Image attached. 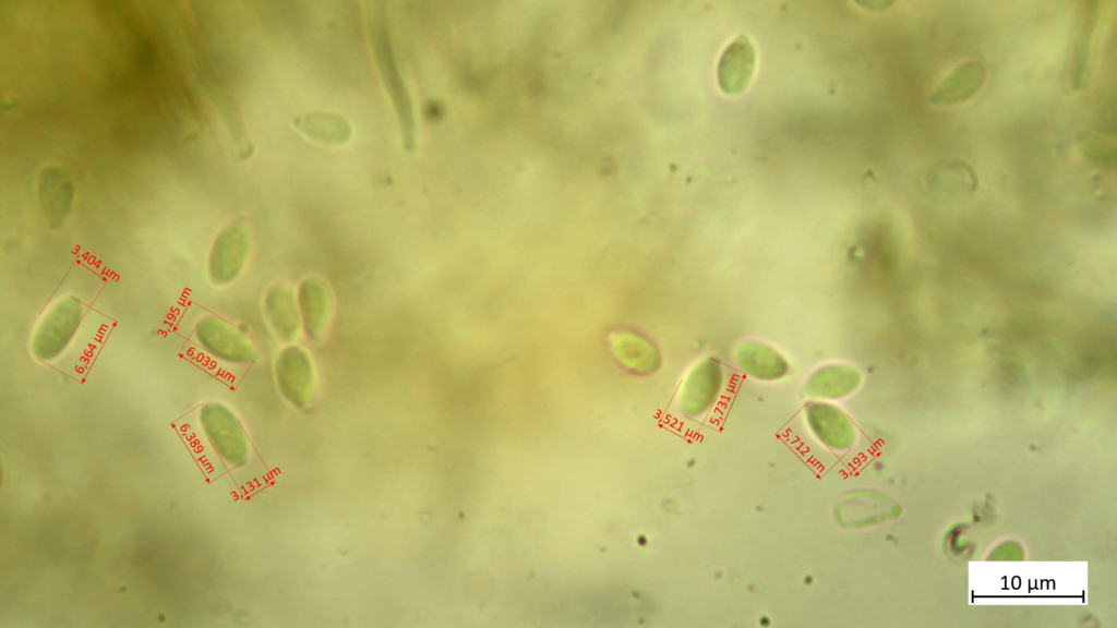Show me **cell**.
<instances>
[{
  "mask_svg": "<svg viewBox=\"0 0 1117 628\" xmlns=\"http://www.w3.org/2000/svg\"><path fill=\"white\" fill-rule=\"evenodd\" d=\"M297 301L304 334L313 341L321 339L333 312L331 286L321 277H307L298 286Z\"/></svg>",
  "mask_w": 1117,
  "mask_h": 628,
  "instance_id": "52a82bcc",
  "label": "cell"
},
{
  "mask_svg": "<svg viewBox=\"0 0 1117 628\" xmlns=\"http://www.w3.org/2000/svg\"><path fill=\"white\" fill-rule=\"evenodd\" d=\"M738 358L743 359L746 369H750L755 372L760 371L766 373L768 370L781 371L783 366V357L776 352L773 348L766 347L759 343L745 345L740 350Z\"/></svg>",
  "mask_w": 1117,
  "mask_h": 628,
  "instance_id": "7c38bea8",
  "label": "cell"
},
{
  "mask_svg": "<svg viewBox=\"0 0 1117 628\" xmlns=\"http://www.w3.org/2000/svg\"><path fill=\"white\" fill-rule=\"evenodd\" d=\"M199 419L211 446L226 463L241 467L247 462V434L237 415L228 407L219 402H207L201 407Z\"/></svg>",
  "mask_w": 1117,
  "mask_h": 628,
  "instance_id": "277c9868",
  "label": "cell"
},
{
  "mask_svg": "<svg viewBox=\"0 0 1117 628\" xmlns=\"http://www.w3.org/2000/svg\"><path fill=\"white\" fill-rule=\"evenodd\" d=\"M74 194V183L65 169L51 165L40 171L37 197L43 216L51 227L60 226L68 217Z\"/></svg>",
  "mask_w": 1117,
  "mask_h": 628,
  "instance_id": "ba28073f",
  "label": "cell"
},
{
  "mask_svg": "<svg viewBox=\"0 0 1117 628\" xmlns=\"http://www.w3.org/2000/svg\"><path fill=\"white\" fill-rule=\"evenodd\" d=\"M295 123L307 135L323 143H344L350 135L346 121L331 113L302 116Z\"/></svg>",
  "mask_w": 1117,
  "mask_h": 628,
  "instance_id": "8fae6325",
  "label": "cell"
},
{
  "mask_svg": "<svg viewBox=\"0 0 1117 628\" xmlns=\"http://www.w3.org/2000/svg\"><path fill=\"white\" fill-rule=\"evenodd\" d=\"M265 317L273 331L286 342L295 341L302 329L297 293L287 283L267 288L263 299Z\"/></svg>",
  "mask_w": 1117,
  "mask_h": 628,
  "instance_id": "9c48e42d",
  "label": "cell"
},
{
  "mask_svg": "<svg viewBox=\"0 0 1117 628\" xmlns=\"http://www.w3.org/2000/svg\"><path fill=\"white\" fill-rule=\"evenodd\" d=\"M251 249V233L244 217L238 216L216 234L207 258V275L216 286L235 281L243 270Z\"/></svg>",
  "mask_w": 1117,
  "mask_h": 628,
  "instance_id": "3957f363",
  "label": "cell"
},
{
  "mask_svg": "<svg viewBox=\"0 0 1117 628\" xmlns=\"http://www.w3.org/2000/svg\"><path fill=\"white\" fill-rule=\"evenodd\" d=\"M83 316L84 305L76 297L69 295L55 303L32 337L33 357L40 362L59 358L73 340Z\"/></svg>",
  "mask_w": 1117,
  "mask_h": 628,
  "instance_id": "7a4b0ae2",
  "label": "cell"
},
{
  "mask_svg": "<svg viewBox=\"0 0 1117 628\" xmlns=\"http://www.w3.org/2000/svg\"><path fill=\"white\" fill-rule=\"evenodd\" d=\"M985 76V69L980 62H963L949 73L930 95V102L940 106L963 102L976 94Z\"/></svg>",
  "mask_w": 1117,
  "mask_h": 628,
  "instance_id": "30bf717a",
  "label": "cell"
},
{
  "mask_svg": "<svg viewBox=\"0 0 1117 628\" xmlns=\"http://www.w3.org/2000/svg\"><path fill=\"white\" fill-rule=\"evenodd\" d=\"M274 373L281 396L303 409L314 395L315 373L310 354L300 346L289 345L277 355Z\"/></svg>",
  "mask_w": 1117,
  "mask_h": 628,
  "instance_id": "8992f818",
  "label": "cell"
},
{
  "mask_svg": "<svg viewBox=\"0 0 1117 628\" xmlns=\"http://www.w3.org/2000/svg\"><path fill=\"white\" fill-rule=\"evenodd\" d=\"M368 28L375 62L398 117L404 146L407 150H412L416 138L412 104L396 65L386 26L385 10L379 3L369 10Z\"/></svg>",
  "mask_w": 1117,
  "mask_h": 628,
  "instance_id": "6da1fadb",
  "label": "cell"
},
{
  "mask_svg": "<svg viewBox=\"0 0 1117 628\" xmlns=\"http://www.w3.org/2000/svg\"><path fill=\"white\" fill-rule=\"evenodd\" d=\"M194 336L207 353L224 362L252 363L259 357L247 333L215 315L202 317L195 325Z\"/></svg>",
  "mask_w": 1117,
  "mask_h": 628,
  "instance_id": "5b68a950",
  "label": "cell"
}]
</instances>
